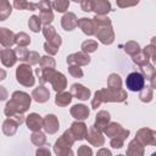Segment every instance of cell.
<instances>
[{"label": "cell", "mask_w": 156, "mask_h": 156, "mask_svg": "<svg viewBox=\"0 0 156 156\" xmlns=\"http://www.w3.org/2000/svg\"><path fill=\"white\" fill-rule=\"evenodd\" d=\"M41 32H43V35L45 37V39H46V41H49V40H51L57 33H56V29L50 24V26H44L43 28H41Z\"/></svg>", "instance_id": "43"}, {"label": "cell", "mask_w": 156, "mask_h": 156, "mask_svg": "<svg viewBox=\"0 0 156 156\" xmlns=\"http://www.w3.org/2000/svg\"><path fill=\"white\" fill-rule=\"evenodd\" d=\"M77 23H78V18H77L76 13H73V12L63 13V16L61 18V26L65 30H67V32L73 30L77 27Z\"/></svg>", "instance_id": "23"}, {"label": "cell", "mask_w": 156, "mask_h": 156, "mask_svg": "<svg viewBox=\"0 0 156 156\" xmlns=\"http://www.w3.org/2000/svg\"><path fill=\"white\" fill-rule=\"evenodd\" d=\"M16 79L23 87H33L35 84V78L32 71V67L27 63H22L16 68Z\"/></svg>", "instance_id": "4"}, {"label": "cell", "mask_w": 156, "mask_h": 156, "mask_svg": "<svg viewBox=\"0 0 156 156\" xmlns=\"http://www.w3.org/2000/svg\"><path fill=\"white\" fill-rule=\"evenodd\" d=\"M91 11H94L96 16H106L112 11L111 2L107 0H91Z\"/></svg>", "instance_id": "17"}, {"label": "cell", "mask_w": 156, "mask_h": 156, "mask_svg": "<svg viewBox=\"0 0 156 156\" xmlns=\"http://www.w3.org/2000/svg\"><path fill=\"white\" fill-rule=\"evenodd\" d=\"M127 91L121 89L118 91H112L110 89L96 90L91 100V108L96 110L102 102H124L127 100Z\"/></svg>", "instance_id": "2"}, {"label": "cell", "mask_w": 156, "mask_h": 156, "mask_svg": "<svg viewBox=\"0 0 156 156\" xmlns=\"http://www.w3.org/2000/svg\"><path fill=\"white\" fill-rule=\"evenodd\" d=\"M77 26L82 29V32L87 35H95L96 33V26L93 21V18H88V17H82L78 20Z\"/></svg>", "instance_id": "20"}, {"label": "cell", "mask_w": 156, "mask_h": 156, "mask_svg": "<svg viewBox=\"0 0 156 156\" xmlns=\"http://www.w3.org/2000/svg\"><path fill=\"white\" fill-rule=\"evenodd\" d=\"M104 133H105V135L106 136H108L110 139H112V138H122V139H127L128 138V135H129V130L128 129H126V128H123L119 123H117V122H110V124L105 128V130H104Z\"/></svg>", "instance_id": "8"}, {"label": "cell", "mask_w": 156, "mask_h": 156, "mask_svg": "<svg viewBox=\"0 0 156 156\" xmlns=\"http://www.w3.org/2000/svg\"><path fill=\"white\" fill-rule=\"evenodd\" d=\"M76 143L73 136L71 135L69 130H65L63 134L55 141L54 144V152L57 156H74L72 151V145Z\"/></svg>", "instance_id": "3"}, {"label": "cell", "mask_w": 156, "mask_h": 156, "mask_svg": "<svg viewBox=\"0 0 156 156\" xmlns=\"http://www.w3.org/2000/svg\"><path fill=\"white\" fill-rule=\"evenodd\" d=\"M68 6H69V1H67V0H56V1H51V7H52L54 10H56L57 12H61V13H66Z\"/></svg>", "instance_id": "40"}, {"label": "cell", "mask_w": 156, "mask_h": 156, "mask_svg": "<svg viewBox=\"0 0 156 156\" xmlns=\"http://www.w3.org/2000/svg\"><path fill=\"white\" fill-rule=\"evenodd\" d=\"M96 156H112V152L106 147H100L96 152Z\"/></svg>", "instance_id": "52"}, {"label": "cell", "mask_w": 156, "mask_h": 156, "mask_svg": "<svg viewBox=\"0 0 156 156\" xmlns=\"http://www.w3.org/2000/svg\"><path fill=\"white\" fill-rule=\"evenodd\" d=\"M43 128L48 134H55L60 128V122L54 113H48L43 117Z\"/></svg>", "instance_id": "12"}, {"label": "cell", "mask_w": 156, "mask_h": 156, "mask_svg": "<svg viewBox=\"0 0 156 156\" xmlns=\"http://www.w3.org/2000/svg\"><path fill=\"white\" fill-rule=\"evenodd\" d=\"M107 89L112 91H118L122 89V78L117 73H111L107 77Z\"/></svg>", "instance_id": "27"}, {"label": "cell", "mask_w": 156, "mask_h": 156, "mask_svg": "<svg viewBox=\"0 0 156 156\" xmlns=\"http://www.w3.org/2000/svg\"><path fill=\"white\" fill-rule=\"evenodd\" d=\"M55 66H56V62H55V60L51 56L45 55V56H41L40 57L39 67L41 69H51V68H55Z\"/></svg>", "instance_id": "35"}, {"label": "cell", "mask_w": 156, "mask_h": 156, "mask_svg": "<svg viewBox=\"0 0 156 156\" xmlns=\"http://www.w3.org/2000/svg\"><path fill=\"white\" fill-rule=\"evenodd\" d=\"M15 54H16L17 60H20V61H26V60H27V57H28L29 51H28V49H26V48L17 46V48L15 49Z\"/></svg>", "instance_id": "45"}, {"label": "cell", "mask_w": 156, "mask_h": 156, "mask_svg": "<svg viewBox=\"0 0 156 156\" xmlns=\"http://www.w3.org/2000/svg\"><path fill=\"white\" fill-rule=\"evenodd\" d=\"M95 26H96V29L99 27H105V26H112V22H111V18L107 17V16H94L93 18Z\"/></svg>", "instance_id": "42"}, {"label": "cell", "mask_w": 156, "mask_h": 156, "mask_svg": "<svg viewBox=\"0 0 156 156\" xmlns=\"http://www.w3.org/2000/svg\"><path fill=\"white\" fill-rule=\"evenodd\" d=\"M138 2H123V1H117V6L119 7H128V6H134Z\"/></svg>", "instance_id": "54"}, {"label": "cell", "mask_w": 156, "mask_h": 156, "mask_svg": "<svg viewBox=\"0 0 156 156\" xmlns=\"http://www.w3.org/2000/svg\"><path fill=\"white\" fill-rule=\"evenodd\" d=\"M110 145L113 149H121L124 145V139H122V138H112L110 140Z\"/></svg>", "instance_id": "49"}, {"label": "cell", "mask_w": 156, "mask_h": 156, "mask_svg": "<svg viewBox=\"0 0 156 156\" xmlns=\"http://www.w3.org/2000/svg\"><path fill=\"white\" fill-rule=\"evenodd\" d=\"M155 40H156V38L154 37L151 39V43L143 49V51L149 56V58L151 61H156V45H155Z\"/></svg>", "instance_id": "41"}, {"label": "cell", "mask_w": 156, "mask_h": 156, "mask_svg": "<svg viewBox=\"0 0 156 156\" xmlns=\"http://www.w3.org/2000/svg\"><path fill=\"white\" fill-rule=\"evenodd\" d=\"M15 35L16 34L12 30H10L9 28L1 27L0 28V44L4 48L10 49L15 44Z\"/></svg>", "instance_id": "22"}, {"label": "cell", "mask_w": 156, "mask_h": 156, "mask_svg": "<svg viewBox=\"0 0 156 156\" xmlns=\"http://www.w3.org/2000/svg\"><path fill=\"white\" fill-rule=\"evenodd\" d=\"M28 27H29V29H30L32 32H34V33L40 32V30H41V21H40V18H39L37 15L30 16L29 20H28Z\"/></svg>", "instance_id": "38"}, {"label": "cell", "mask_w": 156, "mask_h": 156, "mask_svg": "<svg viewBox=\"0 0 156 156\" xmlns=\"http://www.w3.org/2000/svg\"><path fill=\"white\" fill-rule=\"evenodd\" d=\"M96 39L104 44V45H111L115 41V32L112 26H105V27H99L95 33Z\"/></svg>", "instance_id": "9"}, {"label": "cell", "mask_w": 156, "mask_h": 156, "mask_svg": "<svg viewBox=\"0 0 156 156\" xmlns=\"http://www.w3.org/2000/svg\"><path fill=\"white\" fill-rule=\"evenodd\" d=\"M117 156H124V155H117Z\"/></svg>", "instance_id": "56"}, {"label": "cell", "mask_w": 156, "mask_h": 156, "mask_svg": "<svg viewBox=\"0 0 156 156\" xmlns=\"http://www.w3.org/2000/svg\"><path fill=\"white\" fill-rule=\"evenodd\" d=\"M24 122H26L27 128L32 132H39L43 128V117L39 113H35V112L29 113L26 117Z\"/></svg>", "instance_id": "16"}, {"label": "cell", "mask_w": 156, "mask_h": 156, "mask_svg": "<svg viewBox=\"0 0 156 156\" xmlns=\"http://www.w3.org/2000/svg\"><path fill=\"white\" fill-rule=\"evenodd\" d=\"M124 51H126L128 55H130V56L133 57L134 55H136L138 52H140L141 49H140V45H139L136 41L129 40V41H127V43L124 44Z\"/></svg>", "instance_id": "34"}, {"label": "cell", "mask_w": 156, "mask_h": 156, "mask_svg": "<svg viewBox=\"0 0 156 156\" xmlns=\"http://www.w3.org/2000/svg\"><path fill=\"white\" fill-rule=\"evenodd\" d=\"M80 9L84 12H90L91 11V0H82L80 1Z\"/></svg>", "instance_id": "51"}, {"label": "cell", "mask_w": 156, "mask_h": 156, "mask_svg": "<svg viewBox=\"0 0 156 156\" xmlns=\"http://www.w3.org/2000/svg\"><path fill=\"white\" fill-rule=\"evenodd\" d=\"M13 6L17 10H29V11L37 10V2H30V1H26V0H15Z\"/></svg>", "instance_id": "32"}, {"label": "cell", "mask_w": 156, "mask_h": 156, "mask_svg": "<svg viewBox=\"0 0 156 156\" xmlns=\"http://www.w3.org/2000/svg\"><path fill=\"white\" fill-rule=\"evenodd\" d=\"M140 69H141L140 73L143 74L144 79H147L150 82V88L155 89L156 88V80H155L156 79V69H155L154 65L152 63H147V65L140 67Z\"/></svg>", "instance_id": "21"}, {"label": "cell", "mask_w": 156, "mask_h": 156, "mask_svg": "<svg viewBox=\"0 0 156 156\" xmlns=\"http://www.w3.org/2000/svg\"><path fill=\"white\" fill-rule=\"evenodd\" d=\"M44 50H45V52H46L49 56L56 55V54L58 52V48L54 46L52 44H50V43H48V41H45V43H44Z\"/></svg>", "instance_id": "48"}, {"label": "cell", "mask_w": 156, "mask_h": 156, "mask_svg": "<svg viewBox=\"0 0 156 156\" xmlns=\"http://www.w3.org/2000/svg\"><path fill=\"white\" fill-rule=\"evenodd\" d=\"M143 146H155L156 145V132L150 128H140L134 138Z\"/></svg>", "instance_id": "6"}, {"label": "cell", "mask_w": 156, "mask_h": 156, "mask_svg": "<svg viewBox=\"0 0 156 156\" xmlns=\"http://www.w3.org/2000/svg\"><path fill=\"white\" fill-rule=\"evenodd\" d=\"M30 141H32L35 146L40 147V146H44V145L46 144L48 139H46L45 133H43V132L39 130V132H33V133H32V135H30Z\"/></svg>", "instance_id": "31"}, {"label": "cell", "mask_w": 156, "mask_h": 156, "mask_svg": "<svg viewBox=\"0 0 156 156\" xmlns=\"http://www.w3.org/2000/svg\"><path fill=\"white\" fill-rule=\"evenodd\" d=\"M40 55H39V52H37V51H29V54H28V57H27V65H29V66H34V65H38L39 63V61H40Z\"/></svg>", "instance_id": "44"}, {"label": "cell", "mask_w": 156, "mask_h": 156, "mask_svg": "<svg viewBox=\"0 0 156 156\" xmlns=\"http://www.w3.org/2000/svg\"><path fill=\"white\" fill-rule=\"evenodd\" d=\"M145 154V149L141 144H139L135 139L130 140L128 146H127V156H144Z\"/></svg>", "instance_id": "26"}, {"label": "cell", "mask_w": 156, "mask_h": 156, "mask_svg": "<svg viewBox=\"0 0 156 156\" xmlns=\"http://www.w3.org/2000/svg\"><path fill=\"white\" fill-rule=\"evenodd\" d=\"M17 128H18V123L15 122L12 118H6L2 123V127H1L2 133L7 136H12L17 132Z\"/></svg>", "instance_id": "28"}, {"label": "cell", "mask_w": 156, "mask_h": 156, "mask_svg": "<svg viewBox=\"0 0 156 156\" xmlns=\"http://www.w3.org/2000/svg\"><path fill=\"white\" fill-rule=\"evenodd\" d=\"M69 94L78 99V100H82V101H85L90 98V89L84 87L83 84H79V83H74L71 85V90H69Z\"/></svg>", "instance_id": "15"}, {"label": "cell", "mask_w": 156, "mask_h": 156, "mask_svg": "<svg viewBox=\"0 0 156 156\" xmlns=\"http://www.w3.org/2000/svg\"><path fill=\"white\" fill-rule=\"evenodd\" d=\"M69 113L73 118H76L77 121H84L89 117L90 110L88 108V106L83 105V104H76L69 108Z\"/></svg>", "instance_id": "19"}, {"label": "cell", "mask_w": 156, "mask_h": 156, "mask_svg": "<svg viewBox=\"0 0 156 156\" xmlns=\"http://www.w3.org/2000/svg\"><path fill=\"white\" fill-rule=\"evenodd\" d=\"M12 12V5L7 0H0V21H5Z\"/></svg>", "instance_id": "30"}, {"label": "cell", "mask_w": 156, "mask_h": 156, "mask_svg": "<svg viewBox=\"0 0 156 156\" xmlns=\"http://www.w3.org/2000/svg\"><path fill=\"white\" fill-rule=\"evenodd\" d=\"M30 102H32V96H29V94L16 90L12 93L10 101L6 102L4 113L7 118L15 115H23L24 112L29 110Z\"/></svg>", "instance_id": "1"}, {"label": "cell", "mask_w": 156, "mask_h": 156, "mask_svg": "<svg viewBox=\"0 0 156 156\" xmlns=\"http://www.w3.org/2000/svg\"><path fill=\"white\" fill-rule=\"evenodd\" d=\"M68 73L73 77V78H82L83 77V71H82V68L79 67V66H74V65H69L68 66Z\"/></svg>", "instance_id": "46"}, {"label": "cell", "mask_w": 156, "mask_h": 156, "mask_svg": "<svg viewBox=\"0 0 156 156\" xmlns=\"http://www.w3.org/2000/svg\"><path fill=\"white\" fill-rule=\"evenodd\" d=\"M7 96H9V93H7L6 88L0 85V101H5L7 99Z\"/></svg>", "instance_id": "53"}, {"label": "cell", "mask_w": 156, "mask_h": 156, "mask_svg": "<svg viewBox=\"0 0 156 156\" xmlns=\"http://www.w3.org/2000/svg\"><path fill=\"white\" fill-rule=\"evenodd\" d=\"M72 101V95L68 93V91H60L56 94L55 96V104L58 106V107H65V106H68Z\"/></svg>", "instance_id": "29"}, {"label": "cell", "mask_w": 156, "mask_h": 156, "mask_svg": "<svg viewBox=\"0 0 156 156\" xmlns=\"http://www.w3.org/2000/svg\"><path fill=\"white\" fill-rule=\"evenodd\" d=\"M90 61H91L90 56H89L88 54L83 52V51H78V52L71 54V55H68L67 58H66V62H67L68 66H69V65H74V66H79V67H82V66H88V65L90 63Z\"/></svg>", "instance_id": "11"}, {"label": "cell", "mask_w": 156, "mask_h": 156, "mask_svg": "<svg viewBox=\"0 0 156 156\" xmlns=\"http://www.w3.org/2000/svg\"><path fill=\"white\" fill-rule=\"evenodd\" d=\"M1 50H2V49H0V51H1Z\"/></svg>", "instance_id": "57"}, {"label": "cell", "mask_w": 156, "mask_h": 156, "mask_svg": "<svg viewBox=\"0 0 156 156\" xmlns=\"http://www.w3.org/2000/svg\"><path fill=\"white\" fill-rule=\"evenodd\" d=\"M126 87L130 91H140L145 87V79L140 72H132L126 78Z\"/></svg>", "instance_id": "7"}, {"label": "cell", "mask_w": 156, "mask_h": 156, "mask_svg": "<svg viewBox=\"0 0 156 156\" xmlns=\"http://www.w3.org/2000/svg\"><path fill=\"white\" fill-rule=\"evenodd\" d=\"M87 129H88V127H87V124H85L84 122H82V121H76V122H73V123L71 124V127H69L68 130H69L71 135L73 136V139L77 141V140H83V139H85Z\"/></svg>", "instance_id": "14"}, {"label": "cell", "mask_w": 156, "mask_h": 156, "mask_svg": "<svg viewBox=\"0 0 156 156\" xmlns=\"http://www.w3.org/2000/svg\"><path fill=\"white\" fill-rule=\"evenodd\" d=\"M6 76H7L6 71H5V69H2V68H0V80H4V79L6 78Z\"/></svg>", "instance_id": "55"}, {"label": "cell", "mask_w": 156, "mask_h": 156, "mask_svg": "<svg viewBox=\"0 0 156 156\" xmlns=\"http://www.w3.org/2000/svg\"><path fill=\"white\" fill-rule=\"evenodd\" d=\"M37 9H39V18L41 21V24L50 26V23L54 21V12L51 7V1L41 0L37 2Z\"/></svg>", "instance_id": "5"}, {"label": "cell", "mask_w": 156, "mask_h": 156, "mask_svg": "<svg viewBox=\"0 0 156 156\" xmlns=\"http://www.w3.org/2000/svg\"><path fill=\"white\" fill-rule=\"evenodd\" d=\"M85 139L88 140V143L93 146H96V147H101L104 146L105 144V136L102 135L101 132L96 130L94 128V126H90L88 129H87V134H85Z\"/></svg>", "instance_id": "10"}, {"label": "cell", "mask_w": 156, "mask_h": 156, "mask_svg": "<svg viewBox=\"0 0 156 156\" xmlns=\"http://www.w3.org/2000/svg\"><path fill=\"white\" fill-rule=\"evenodd\" d=\"M132 60H133V62H134L135 65H138L139 67H143V66L150 63V58H149V56H147L143 50H141L140 52H138L136 55H134V56L132 57Z\"/></svg>", "instance_id": "36"}, {"label": "cell", "mask_w": 156, "mask_h": 156, "mask_svg": "<svg viewBox=\"0 0 156 156\" xmlns=\"http://www.w3.org/2000/svg\"><path fill=\"white\" fill-rule=\"evenodd\" d=\"M0 58H1V63L5 67H12L17 62L15 50L12 49H2L0 51Z\"/></svg>", "instance_id": "25"}, {"label": "cell", "mask_w": 156, "mask_h": 156, "mask_svg": "<svg viewBox=\"0 0 156 156\" xmlns=\"http://www.w3.org/2000/svg\"><path fill=\"white\" fill-rule=\"evenodd\" d=\"M49 83L51 84L52 89H54L56 93H60V91H63L65 88L67 87V78L65 77L63 73L57 72V71L55 69V72L52 73L50 80H49Z\"/></svg>", "instance_id": "13"}, {"label": "cell", "mask_w": 156, "mask_h": 156, "mask_svg": "<svg viewBox=\"0 0 156 156\" xmlns=\"http://www.w3.org/2000/svg\"><path fill=\"white\" fill-rule=\"evenodd\" d=\"M77 156H93V150L88 145H80L77 150Z\"/></svg>", "instance_id": "47"}, {"label": "cell", "mask_w": 156, "mask_h": 156, "mask_svg": "<svg viewBox=\"0 0 156 156\" xmlns=\"http://www.w3.org/2000/svg\"><path fill=\"white\" fill-rule=\"evenodd\" d=\"M15 44H17V46L26 48L30 44V37L24 32H20L15 35Z\"/></svg>", "instance_id": "33"}, {"label": "cell", "mask_w": 156, "mask_h": 156, "mask_svg": "<svg viewBox=\"0 0 156 156\" xmlns=\"http://www.w3.org/2000/svg\"><path fill=\"white\" fill-rule=\"evenodd\" d=\"M139 99L143 102H150L154 99V89H151L150 87H144L140 91H139Z\"/></svg>", "instance_id": "37"}, {"label": "cell", "mask_w": 156, "mask_h": 156, "mask_svg": "<svg viewBox=\"0 0 156 156\" xmlns=\"http://www.w3.org/2000/svg\"><path fill=\"white\" fill-rule=\"evenodd\" d=\"M110 121H111L110 113L107 111H105V110H101V111L98 112V115L95 117V122H94L93 126H94V128L96 130H99V132L102 133L105 130V128L110 124Z\"/></svg>", "instance_id": "18"}, {"label": "cell", "mask_w": 156, "mask_h": 156, "mask_svg": "<svg viewBox=\"0 0 156 156\" xmlns=\"http://www.w3.org/2000/svg\"><path fill=\"white\" fill-rule=\"evenodd\" d=\"M35 156H51V151L46 146H40L35 151Z\"/></svg>", "instance_id": "50"}, {"label": "cell", "mask_w": 156, "mask_h": 156, "mask_svg": "<svg viewBox=\"0 0 156 156\" xmlns=\"http://www.w3.org/2000/svg\"><path fill=\"white\" fill-rule=\"evenodd\" d=\"M30 96H32V99H33L34 101H37V102H39V104H44V102H46V101L49 100V98H50V91H49V89H48L46 87L39 85L38 88L33 89Z\"/></svg>", "instance_id": "24"}, {"label": "cell", "mask_w": 156, "mask_h": 156, "mask_svg": "<svg viewBox=\"0 0 156 156\" xmlns=\"http://www.w3.org/2000/svg\"><path fill=\"white\" fill-rule=\"evenodd\" d=\"M80 49H82L83 52H85V54L89 55L90 52L96 51V49H98V41L91 40V39H89V40H84V41L82 43V45H80Z\"/></svg>", "instance_id": "39"}]
</instances>
